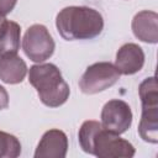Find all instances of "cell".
Segmentation results:
<instances>
[{"mask_svg": "<svg viewBox=\"0 0 158 158\" xmlns=\"http://www.w3.org/2000/svg\"><path fill=\"white\" fill-rule=\"evenodd\" d=\"M156 77L144 79L138 88L142 116L138 125L141 138L149 143L158 142V91Z\"/></svg>", "mask_w": 158, "mask_h": 158, "instance_id": "cell-4", "label": "cell"}, {"mask_svg": "<svg viewBox=\"0 0 158 158\" xmlns=\"http://www.w3.org/2000/svg\"><path fill=\"white\" fill-rule=\"evenodd\" d=\"M4 21H5V16H0V27H1V25H2Z\"/></svg>", "mask_w": 158, "mask_h": 158, "instance_id": "cell-16", "label": "cell"}, {"mask_svg": "<svg viewBox=\"0 0 158 158\" xmlns=\"http://www.w3.org/2000/svg\"><path fill=\"white\" fill-rule=\"evenodd\" d=\"M21 154L20 141L10 133L0 131V158H16Z\"/></svg>", "mask_w": 158, "mask_h": 158, "instance_id": "cell-13", "label": "cell"}, {"mask_svg": "<svg viewBox=\"0 0 158 158\" xmlns=\"http://www.w3.org/2000/svg\"><path fill=\"white\" fill-rule=\"evenodd\" d=\"M21 27L17 22L6 20L0 27V56L17 54L20 49Z\"/></svg>", "mask_w": 158, "mask_h": 158, "instance_id": "cell-12", "label": "cell"}, {"mask_svg": "<svg viewBox=\"0 0 158 158\" xmlns=\"http://www.w3.org/2000/svg\"><path fill=\"white\" fill-rule=\"evenodd\" d=\"M120 75L115 64L110 62H98L86 68L79 80V88L84 94H96L116 84Z\"/></svg>", "mask_w": 158, "mask_h": 158, "instance_id": "cell-5", "label": "cell"}, {"mask_svg": "<svg viewBox=\"0 0 158 158\" xmlns=\"http://www.w3.org/2000/svg\"><path fill=\"white\" fill-rule=\"evenodd\" d=\"M158 15L154 11L143 10L135 15L132 20L133 35L146 43L158 42Z\"/></svg>", "mask_w": 158, "mask_h": 158, "instance_id": "cell-10", "label": "cell"}, {"mask_svg": "<svg viewBox=\"0 0 158 158\" xmlns=\"http://www.w3.org/2000/svg\"><path fill=\"white\" fill-rule=\"evenodd\" d=\"M28 81L37 90L40 100L46 106L58 107L69 98V85L63 79L59 68L52 63L32 65L28 73Z\"/></svg>", "mask_w": 158, "mask_h": 158, "instance_id": "cell-3", "label": "cell"}, {"mask_svg": "<svg viewBox=\"0 0 158 158\" xmlns=\"http://www.w3.org/2000/svg\"><path fill=\"white\" fill-rule=\"evenodd\" d=\"M68 151V138L60 130L47 131L35 152L36 158H64Z\"/></svg>", "mask_w": 158, "mask_h": 158, "instance_id": "cell-8", "label": "cell"}, {"mask_svg": "<svg viewBox=\"0 0 158 158\" xmlns=\"http://www.w3.org/2000/svg\"><path fill=\"white\" fill-rule=\"evenodd\" d=\"M56 43L46 26L35 23L28 27L22 38V49L33 62L42 63L52 57Z\"/></svg>", "mask_w": 158, "mask_h": 158, "instance_id": "cell-6", "label": "cell"}, {"mask_svg": "<svg viewBox=\"0 0 158 158\" xmlns=\"http://www.w3.org/2000/svg\"><path fill=\"white\" fill-rule=\"evenodd\" d=\"M27 74L25 60L17 54L0 56V79L6 84H19Z\"/></svg>", "mask_w": 158, "mask_h": 158, "instance_id": "cell-11", "label": "cell"}, {"mask_svg": "<svg viewBox=\"0 0 158 158\" xmlns=\"http://www.w3.org/2000/svg\"><path fill=\"white\" fill-rule=\"evenodd\" d=\"M78 137L81 149L99 158H131L135 156L132 143L104 128L98 121L83 122Z\"/></svg>", "mask_w": 158, "mask_h": 158, "instance_id": "cell-1", "label": "cell"}, {"mask_svg": "<svg viewBox=\"0 0 158 158\" xmlns=\"http://www.w3.org/2000/svg\"><path fill=\"white\" fill-rule=\"evenodd\" d=\"M9 106V94L4 86L0 85V110H4Z\"/></svg>", "mask_w": 158, "mask_h": 158, "instance_id": "cell-15", "label": "cell"}, {"mask_svg": "<svg viewBox=\"0 0 158 158\" xmlns=\"http://www.w3.org/2000/svg\"><path fill=\"white\" fill-rule=\"evenodd\" d=\"M144 64L143 49L136 43H126L120 47L116 53L115 67L120 74L132 75L142 69Z\"/></svg>", "mask_w": 158, "mask_h": 158, "instance_id": "cell-9", "label": "cell"}, {"mask_svg": "<svg viewBox=\"0 0 158 158\" xmlns=\"http://www.w3.org/2000/svg\"><path fill=\"white\" fill-rule=\"evenodd\" d=\"M132 123V111L123 100L114 99L107 101L101 110V125L104 128L121 135L126 132Z\"/></svg>", "mask_w": 158, "mask_h": 158, "instance_id": "cell-7", "label": "cell"}, {"mask_svg": "<svg viewBox=\"0 0 158 158\" xmlns=\"http://www.w3.org/2000/svg\"><path fill=\"white\" fill-rule=\"evenodd\" d=\"M17 0H0V16H5L11 12L16 5Z\"/></svg>", "mask_w": 158, "mask_h": 158, "instance_id": "cell-14", "label": "cell"}, {"mask_svg": "<svg viewBox=\"0 0 158 158\" xmlns=\"http://www.w3.org/2000/svg\"><path fill=\"white\" fill-rule=\"evenodd\" d=\"M59 35L67 41L91 40L104 28V20L99 11L88 6H67L56 19Z\"/></svg>", "mask_w": 158, "mask_h": 158, "instance_id": "cell-2", "label": "cell"}]
</instances>
